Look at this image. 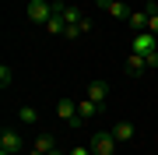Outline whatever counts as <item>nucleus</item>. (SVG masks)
I'll use <instances>...</instances> for the list:
<instances>
[{
  "label": "nucleus",
  "mask_w": 158,
  "mask_h": 155,
  "mask_svg": "<svg viewBox=\"0 0 158 155\" xmlns=\"http://www.w3.org/2000/svg\"><path fill=\"white\" fill-rule=\"evenodd\" d=\"M158 50V35L155 32H141V35H130V53L137 57H148V53Z\"/></svg>",
  "instance_id": "obj_1"
},
{
  "label": "nucleus",
  "mask_w": 158,
  "mask_h": 155,
  "mask_svg": "<svg viewBox=\"0 0 158 155\" xmlns=\"http://www.w3.org/2000/svg\"><path fill=\"white\" fill-rule=\"evenodd\" d=\"M25 14H28V21H35V25H46L53 14H56V7H53V4H46V0H32V4L25 7Z\"/></svg>",
  "instance_id": "obj_2"
},
{
  "label": "nucleus",
  "mask_w": 158,
  "mask_h": 155,
  "mask_svg": "<svg viewBox=\"0 0 158 155\" xmlns=\"http://www.w3.org/2000/svg\"><path fill=\"white\" fill-rule=\"evenodd\" d=\"M113 152H116L113 131H95L91 134V155H113Z\"/></svg>",
  "instance_id": "obj_3"
},
{
  "label": "nucleus",
  "mask_w": 158,
  "mask_h": 155,
  "mask_svg": "<svg viewBox=\"0 0 158 155\" xmlns=\"http://www.w3.org/2000/svg\"><path fill=\"white\" fill-rule=\"evenodd\" d=\"M0 148H4V152H11V155H18V152L25 148V141H21V134H18V131L4 127V131H0Z\"/></svg>",
  "instance_id": "obj_4"
},
{
  "label": "nucleus",
  "mask_w": 158,
  "mask_h": 155,
  "mask_svg": "<svg viewBox=\"0 0 158 155\" xmlns=\"http://www.w3.org/2000/svg\"><path fill=\"white\" fill-rule=\"evenodd\" d=\"M127 28H130V35H141V32H148V14L144 11H134L127 18Z\"/></svg>",
  "instance_id": "obj_5"
},
{
  "label": "nucleus",
  "mask_w": 158,
  "mask_h": 155,
  "mask_svg": "<svg viewBox=\"0 0 158 155\" xmlns=\"http://www.w3.org/2000/svg\"><path fill=\"white\" fill-rule=\"evenodd\" d=\"M88 99L102 106V102L109 99V85H106V81H91V85H88Z\"/></svg>",
  "instance_id": "obj_6"
},
{
  "label": "nucleus",
  "mask_w": 158,
  "mask_h": 155,
  "mask_svg": "<svg viewBox=\"0 0 158 155\" xmlns=\"http://www.w3.org/2000/svg\"><path fill=\"white\" fill-rule=\"evenodd\" d=\"M56 116L70 123L74 116H77V102H74V99H60V102H56Z\"/></svg>",
  "instance_id": "obj_7"
},
{
  "label": "nucleus",
  "mask_w": 158,
  "mask_h": 155,
  "mask_svg": "<svg viewBox=\"0 0 158 155\" xmlns=\"http://www.w3.org/2000/svg\"><path fill=\"white\" fill-rule=\"evenodd\" d=\"M98 113H102V106H98V102H91L88 95L77 102V116H81V120H91V116H98Z\"/></svg>",
  "instance_id": "obj_8"
},
{
  "label": "nucleus",
  "mask_w": 158,
  "mask_h": 155,
  "mask_svg": "<svg viewBox=\"0 0 158 155\" xmlns=\"http://www.w3.org/2000/svg\"><path fill=\"white\" fill-rule=\"evenodd\" d=\"M134 134H137V127L130 123V120H119V123L113 127V138H116V141H130Z\"/></svg>",
  "instance_id": "obj_9"
},
{
  "label": "nucleus",
  "mask_w": 158,
  "mask_h": 155,
  "mask_svg": "<svg viewBox=\"0 0 158 155\" xmlns=\"http://www.w3.org/2000/svg\"><path fill=\"white\" fill-rule=\"evenodd\" d=\"M106 11H109V14H113V18H116V21H127V18H130V14H134V11H130V7L123 4V0H113V4H109V7H106Z\"/></svg>",
  "instance_id": "obj_10"
},
{
  "label": "nucleus",
  "mask_w": 158,
  "mask_h": 155,
  "mask_svg": "<svg viewBox=\"0 0 158 155\" xmlns=\"http://www.w3.org/2000/svg\"><path fill=\"white\" fill-rule=\"evenodd\" d=\"M56 7V14L49 18V21H46V32H53V35H60L63 28H67V21H63V14H60V4H53Z\"/></svg>",
  "instance_id": "obj_11"
},
{
  "label": "nucleus",
  "mask_w": 158,
  "mask_h": 155,
  "mask_svg": "<svg viewBox=\"0 0 158 155\" xmlns=\"http://www.w3.org/2000/svg\"><path fill=\"white\" fill-rule=\"evenodd\" d=\"M127 71H130V74H144V71H148V60L137 57V53H130V57H127Z\"/></svg>",
  "instance_id": "obj_12"
},
{
  "label": "nucleus",
  "mask_w": 158,
  "mask_h": 155,
  "mask_svg": "<svg viewBox=\"0 0 158 155\" xmlns=\"http://www.w3.org/2000/svg\"><path fill=\"white\" fill-rule=\"evenodd\" d=\"M18 120H21V123H39V109L21 106V109H18Z\"/></svg>",
  "instance_id": "obj_13"
},
{
  "label": "nucleus",
  "mask_w": 158,
  "mask_h": 155,
  "mask_svg": "<svg viewBox=\"0 0 158 155\" xmlns=\"http://www.w3.org/2000/svg\"><path fill=\"white\" fill-rule=\"evenodd\" d=\"M11 81H14L11 67H7V63H0V88H11Z\"/></svg>",
  "instance_id": "obj_14"
},
{
  "label": "nucleus",
  "mask_w": 158,
  "mask_h": 155,
  "mask_svg": "<svg viewBox=\"0 0 158 155\" xmlns=\"http://www.w3.org/2000/svg\"><path fill=\"white\" fill-rule=\"evenodd\" d=\"M63 35H67V39H77V35H85V32H81V25H67Z\"/></svg>",
  "instance_id": "obj_15"
},
{
  "label": "nucleus",
  "mask_w": 158,
  "mask_h": 155,
  "mask_svg": "<svg viewBox=\"0 0 158 155\" xmlns=\"http://www.w3.org/2000/svg\"><path fill=\"white\" fill-rule=\"evenodd\" d=\"M67 155H91V144H74Z\"/></svg>",
  "instance_id": "obj_16"
},
{
  "label": "nucleus",
  "mask_w": 158,
  "mask_h": 155,
  "mask_svg": "<svg viewBox=\"0 0 158 155\" xmlns=\"http://www.w3.org/2000/svg\"><path fill=\"white\" fill-rule=\"evenodd\" d=\"M144 60H148V67H158V50H155V53H148Z\"/></svg>",
  "instance_id": "obj_17"
},
{
  "label": "nucleus",
  "mask_w": 158,
  "mask_h": 155,
  "mask_svg": "<svg viewBox=\"0 0 158 155\" xmlns=\"http://www.w3.org/2000/svg\"><path fill=\"white\" fill-rule=\"evenodd\" d=\"M148 32H155V35H158V14H155V18H148Z\"/></svg>",
  "instance_id": "obj_18"
},
{
  "label": "nucleus",
  "mask_w": 158,
  "mask_h": 155,
  "mask_svg": "<svg viewBox=\"0 0 158 155\" xmlns=\"http://www.w3.org/2000/svg\"><path fill=\"white\" fill-rule=\"evenodd\" d=\"M46 155H63V152H60V148H53V152H46Z\"/></svg>",
  "instance_id": "obj_19"
}]
</instances>
